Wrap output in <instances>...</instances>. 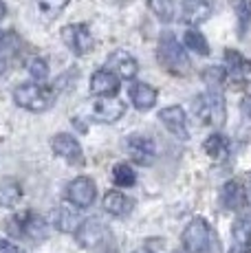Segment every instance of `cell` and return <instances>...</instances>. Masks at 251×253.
Returning a JSON list of instances; mask_svg holds the SVG:
<instances>
[{
	"label": "cell",
	"instance_id": "obj_6",
	"mask_svg": "<svg viewBox=\"0 0 251 253\" xmlns=\"http://www.w3.org/2000/svg\"><path fill=\"white\" fill-rule=\"evenodd\" d=\"M62 42H64L66 48H71V53H75V55H86V53H90L95 46V38L86 24H66V27L62 29Z\"/></svg>",
	"mask_w": 251,
	"mask_h": 253
},
{
	"label": "cell",
	"instance_id": "obj_21",
	"mask_svg": "<svg viewBox=\"0 0 251 253\" xmlns=\"http://www.w3.org/2000/svg\"><path fill=\"white\" fill-rule=\"evenodd\" d=\"M22 198V187L16 178H2L0 181V207L11 209L20 203Z\"/></svg>",
	"mask_w": 251,
	"mask_h": 253
},
{
	"label": "cell",
	"instance_id": "obj_11",
	"mask_svg": "<svg viewBox=\"0 0 251 253\" xmlns=\"http://www.w3.org/2000/svg\"><path fill=\"white\" fill-rule=\"evenodd\" d=\"M51 148H53V152L60 159H64L66 163H71V165L84 163V150H82L80 141L75 137H71V134H66V132L55 134L51 141Z\"/></svg>",
	"mask_w": 251,
	"mask_h": 253
},
{
	"label": "cell",
	"instance_id": "obj_4",
	"mask_svg": "<svg viewBox=\"0 0 251 253\" xmlns=\"http://www.w3.org/2000/svg\"><path fill=\"white\" fill-rule=\"evenodd\" d=\"M181 242L185 253H209L211 227L205 218H192L181 233Z\"/></svg>",
	"mask_w": 251,
	"mask_h": 253
},
{
	"label": "cell",
	"instance_id": "obj_23",
	"mask_svg": "<svg viewBox=\"0 0 251 253\" xmlns=\"http://www.w3.org/2000/svg\"><path fill=\"white\" fill-rule=\"evenodd\" d=\"M18 51H20V38L11 31H0V71L7 69Z\"/></svg>",
	"mask_w": 251,
	"mask_h": 253
},
{
	"label": "cell",
	"instance_id": "obj_1",
	"mask_svg": "<svg viewBox=\"0 0 251 253\" xmlns=\"http://www.w3.org/2000/svg\"><path fill=\"white\" fill-rule=\"evenodd\" d=\"M157 60L161 64V69L170 75L183 77L190 73V57H187V51L181 42L176 40V36L172 31H163L161 38H159L157 44Z\"/></svg>",
	"mask_w": 251,
	"mask_h": 253
},
{
	"label": "cell",
	"instance_id": "obj_13",
	"mask_svg": "<svg viewBox=\"0 0 251 253\" xmlns=\"http://www.w3.org/2000/svg\"><path fill=\"white\" fill-rule=\"evenodd\" d=\"M227 253H251V218L238 216L231 225V245Z\"/></svg>",
	"mask_w": 251,
	"mask_h": 253
},
{
	"label": "cell",
	"instance_id": "obj_9",
	"mask_svg": "<svg viewBox=\"0 0 251 253\" xmlns=\"http://www.w3.org/2000/svg\"><path fill=\"white\" fill-rule=\"evenodd\" d=\"M159 119L166 126V130L172 137L187 141L190 139V130H187V115L183 110V106H167V108L159 110Z\"/></svg>",
	"mask_w": 251,
	"mask_h": 253
},
{
	"label": "cell",
	"instance_id": "obj_31",
	"mask_svg": "<svg viewBox=\"0 0 251 253\" xmlns=\"http://www.w3.org/2000/svg\"><path fill=\"white\" fill-rule=\"evenodd\" d=\"M0 253H25L16 242L7 240V238H0Z\"/></svg>",
	"mask_w": 251,
	"mask_h": 253
},
{
	"label": "cell",
	"instance_id": "obj_17",
	"mask_svg": "<svg viewBox=\"0 0 251 253\" xmlns=\"http://www.w3.org/2000/svg\"><path fill=\"white\" fill-rule=\"evenodd\" d=\"M211 16V2L209 0H181V18L190 27L205 22Z\"/></svg>",
	"mask_w": 251,
	"mask_h": 253
},
{
	"label": "cell",
	"instance_id": "obj_8",
	"mask_svg": "<svg viewBox=\"0 0 251 253\" xmlns=\"http://www.w3.org/2000/svg\"><path fill=\"white\" fill-rule=\"evenodd\" d=\"M126 150L137 165H152L157 159V143L146 134H130L126 139Z\"/></svg>",
	"mask_w": 251,
	"mask_h": 253
},
{
	"label": "cell",
	"instance_id": "obj_30",
	"mask_svg": "<svg viewBox=\"0 0 251 253\" xmlns=\"http://www.w3.org/2000/svg\"><path fill=\"white\" fill-rule=\"evenodd\" d=\"M231 7L240 20V29H247L251 24V0H231Z\"/></svg>",
	"mask_w": 251,
	"mask_h": 253
},
{
	"label": "cell",
	"instance_id": "obj_5",
	"mask_svg": "<svg viewBox=\"0 0 251 253\" xmlns=\"http://www.w3.org/2000/svg\"><path fill=\"white\" fill-rule=\"evenodd\" d=\"M97 198V185L90 176H77L66 187V201L75 209H88Z\"/></svg>",
	"mask_w": 251,
	"mask_h": 253
},
{
	"label": "cell",
	"instance_id": "obj_3",
	"mask_svg": "<svg viewBox=\"0 0 251 253\" xmlns=\"http://www.w3.org/2000/svg\"><path fill=\"white\" fill-rule=\"evenodd\" d=\"M13 101L31 113H44L53 106V92L40 84H20L13 90Z\"/></svg>",
	"mask_w": 251,
	"mask_h": 253
},
{
	"label": "cell",
	"instance_id": "obj_2",
	"mask_svg": "<svg viewBox=\"0 0 251 253\" xmlns=\"http://www.w3.org/2000/svg\"><path fill=\"white\" fill-rule=\"evenodd\" d=\"M194 115L201 119V124L205 126H223L227 117V106L225 97L218 90H205L201 95H196L194 99Z\"/></svg>",
	"mask_w": 251,
	"mask_h": 253
},
{
	"label": "cell",
	"instance_id": "obj_22",
	"mask_svg": "<svg viewBox=\"0 0 251 253\" xmlns=\"http://www.w3.org/2000/svg\"><path fill=\"white\" fill-rule=\"evenodd\" d=\"M203 150H205V154L209 159H214V161H223V159H227V154H229V141H227L225 134L214 132L205 139Z\"/></svg>",
	"mask_w": 251,
	"mask_h": 253
},
{
	"label": "cell",
	"instance_id": "obj_27",
	"mask_svg": "<svg viewBox=\"0 0 251 253\" xmlns=\"http://www.w3.org/2000/svg\"><path fill=\"white\" fill-rule=\"evenodd\" d=\"M55 227L60 231H77V216L75 211H71L69 207L55 209Z\"/></svg>",
	"mask_w": 251,
	"mask_h": 253
},
{
	"label": "cell",
	"instance_id": "obj_32",
	"mask_svg": "<svg viewBox=\"0 0 251 253\" xmlns=\"http://www.w3.org/2000/svg\"><path fill=\"white\" fill-rule=\"evenodd\" d=\"M4 16H7V4H4L2 0H0V20H2Z\"/></svg>",
	"mask_w": 251,
	"mask_h": 253
},
{
	"label": "cell",
	"instance_id": "obj_20",
	"mask_svg": "<svg viewBox=\"0 0 251 253\" xmlns=\"http://www.w3.org/2000/svg\"><path fill=\"white\" fill-rule=\"evenodd\" d=\"M20 220V231L22 236H29L33 238V240H42V238L49 236V225H46V220L42 216H38V213H25V216L18 218Z\"/></svg>",
	"mask_w": 251,
	"mask_h": 253
},
{
	"label": "cell",
	"instance_id": "obj_10",
	"mask_svg": "<svg viewBox=\"0 0 251 253\" xmlns=\"http://www.w3.org/2000/svg\"><path fill=\"white\" fill-rule=\"evenodd\" d=\"M106 236H108V229H106V225L99 218H88V220L80 222V227H77V231H75V240L80 242V247H84V249H95V247H99Z\"/></svg>",
	"mask_w": 251,
	"mask_h": 253
},
{
	"label": "cell",
	"instance_id": "obj_14",
	"mask_svg": "<svg viewBox=\"0 0 251 253\" xmlns=\"http://www.w3.org/2000/svg\"><path fill=\"white\" fill-rule=\"evenodd\" d=\"M108 71H113L122 80H134L139 73V62L124 48H117L108 55Z\"/></svg>",
	"mask_w": 251,
	"mask_h": 253
},
{
	"label": "cell",
	"instance_id": "obj_24",
	"mask_svg": "<svg viewBox=\"0 0 251 253\" xmlns=\"http://www.w3.org/2000/svg\"><path fill=\"white\" fill-rule=\"evenodd\" d=\"M183 42H185V48L194 51L196 55H209V42H207V38L196 27L187 29L185 36H183Z\"/></svg>",
	"mask_w": 251,
	"mask_h": 253
},
{
	"label": "cell",
	"instance_id": "obj_19",
	"mask_svg": "<svg viewBox=\"0 0 251 253\" xmlns=\"http://www.w3.org/2000/svg\"><path fill=\"white\" fill-rule=\"evenodd\" d=\"M130 101L137 110L146 113L157 104V88H152L150 84H143V82H134L130 86Z\"/></svg>",
	"mask_w": 251,
	"mask_h": 253
},
{
	"label": "cell",
	"instance_id": "obj_7",
	"mask_svg": "<svg viewBox=\"0 0 251 253\" xmlns=\"http://www.w3.org/2000/svg\"><path fill=\"white\" fill-rule=\"evenodd\" d=\"M225 75L236 84H251V60L236 48H225Z\"/></svg>",
	"mask_w": 251,
	"mask_h": 253
},
{
	"label": "cell",
	"instance_id": "obj_29",
	"mask_svg": "<svg viewBox=\"0 0 251 253\" xmlns=\"http://www.w3.org/2000/svg\"><path fill=\"white\" fill-rule=\"evenodd\" d=\"M29 75H31V80L36 84H44L49 80V64H46L44 57H33L29 62Z\"/></svg>",
	"mask_w": 251,
	"mask_h": 253
},
{
	"label": "cell",
	"instance_id": "obj_28",
	"mask_svg": "<svg viewBox=\"0 0 251 253\" xmlns=\"http://www.w3.org/2000/svg\"><path fill=\"white\" fill-rule=\"evenodd\" d=\"M69 4V0H38V11L44 20H55L57 13Z\"/></svg>",
	"mask_w": 251,
	"mask_h": 253
},
{
	"label": "cell",
	"instance_id": "obj_33",
	"mask_svg": "<svg viewBox=\"0 0 251 253\" xmlns=\"http://www.w3.org/2000/svg\"><path fill=\"white\" fill-rule=\"evenodd\" d=\"M132 253H154V251H150V249H137V251H132Z\"/></svg>",
	"mask_w": 251,
	"mask_h": 253
},
{
	"label": "cell",
	"instance_id": "obj_25",
	"mask_svg": "<svg viewBox=\"0 0 251 253\" xmlns=\"http://www.w3.org/2000/svg\"><path fill=\"white\" fill-rule=\"evenodd\" d=\"M152 13L161 22H172L176 18V2L174 0H148Z\"/></svg>",
	"mask_w": 251,
	"mask_h": 253
},
{
	"label": "cell",
	"instance_id": "obj_34",
	"mask_svg": "<svg viewBox=\"0 0 251 253\" xmlns=\"http://www.w3.org/2000/svg\"><path fill=\"white\" fill-rule=\"evenodd\" d=\"M249 201H251V174H249Z\"/></svg>",
	"mask_w": 251,
	"mask_h": 253
},
{
	"label": "cell",
	"instance_id": "obj_15",
	"mask_svg": "<svg viewBox=\"0 0 251 253\" xmlns=\"http://www.w3.org/2000/svg\"><path fill=\"white\" fill-rule=\"evenodd\" d=\"M220 205L227 211H240L247 205V192H245V185L238 178H231L220 187Z\"/></svg>",
	"mask_w": 251,
	"mask_h": 253
},
{
	"label": "cell",
	"instance_id": "obj_26",
	"mask_svg": "<svg viewBox=\"0 0 251 253\" xmlns=\"http://www.w3.org/2000/svg\"><path fill=\"white\" fill-rule=\"evenodd\" d=\"M113 183L117 187H132L137 183V174L128 163H117L113 168Z\"/></svg>",
	"mask_w": 251,
	"mask_h": 253
},
{
	"label": "cell",
	"instance_id": "obj_12",
	"mask_svg": "<svg viewBox=\"0 0 251 253\" xmlns=\"http://www.w3.org/2000/svg\"><path fill=\"white\" fill-rule=\"evenodd\" d=\"M90 92L101 99H113L119 92V77L108 69H99L90 75Z\"/></svg>",
	"mask_w": 251,
	"mask_h": 253
},
{
	"label": "cell",
	"instance_id": "obj_18",
	"mask_svg": "<svg viewBox=\"0 0 251 253\" xmlns=\"http://www.w3.org/2000/svg\"><path fill=\"white\" fill-rule=\"evenodd\" d=\"M134 207V201L132 198H128L124 192H119V189H110V192H106L104 196V209L110 213V216H128L130 211H132Z\"/></svg>",
	"mask_w": 251,
	"mask_h": 253
},
{
	"label": "cell",
	"instance_id": "obj_16",
	"mask_svg": "<svg viewBox=\"0 0 251 253\" xmlns=\"http://www.w3.org/2000/svg\"><path fill=\"white\" fill-rule=\"evenodd\" d=\"M90 115L99 124H115L126 115V104L122 99H115V97L113 99H99L93 104Z\"/></svg>",
	"mask_w": 251,
	"mask_h": 253
}]
</instances>
